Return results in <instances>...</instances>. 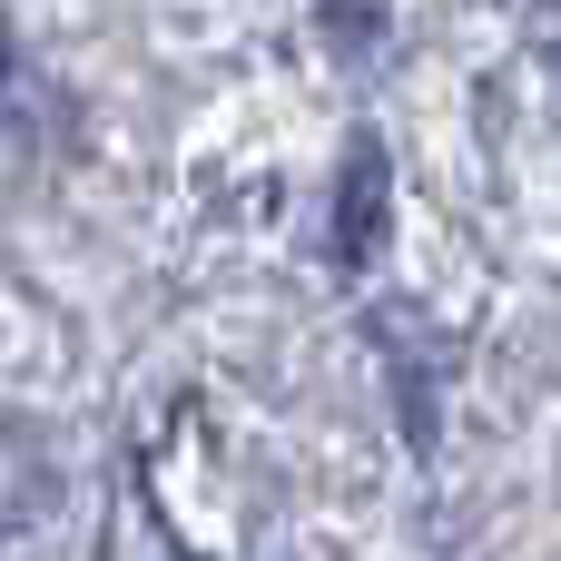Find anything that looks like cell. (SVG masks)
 I'll use <instances>...</instances> for the list:
<instances>
[{
  "instance_id": "1",
  "label": "cell",
  "mask_w": 561,
  "mask_h": 561,
  "mask_svg": "<svg viewBox=\"0 0 561 561\" xmlns=\"http://www.w3.org/2000/svg\"><path fill=\"white\" fill-rule=\"evenodd\" d=\"M375 247H385V148L355 138V158H345V197H335V256L365 266Z\"/></svg>"
},
{
  "instance_id": "2",
  "label": "cell",
  "mask_w": 561,
  "mask_h": 561,
  "mask_svg": "<svg viewBox=\"0 0 561 561\" xmlns=\"http://www.w3.org/2000/svg\"><path fill=\"white\" fill-rule=\"evenodd\" d=\"M39 513H49V454H39V434L0 404V542L30 533Z\"/></svg>"
},
{
  "instance_id": "3",
  "label": "cell",
  "mask_w": 561,
  "mask_h": 561,
  "mask_svg": "<svg viewBox=\"0 0 561 561\" xmlns=\"http://www.w3.org/2000/svg\"><path fill=\"white\" fill-rule=\"evenodd\" d=\"M0 69H10V30H0Z\"/></svg>"
},
{
  "instance_id": "4",
  "label": "cell",
  "mask_w": 561,
  "mask_h": 561,
  "mask_svg": "<svg viewBox=\"0 0 561 561\" xmlns=\"http://www.w3.org/2000/svg\"><path fill=\"white\" fill-rule=\"evenodd\" d=\"M552 59H561V49H552Z\"/></svg>"
}]
</instances>
